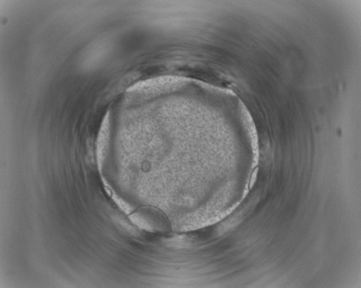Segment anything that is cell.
Returning <instances> with one entry per match:
<instances>
[{"label":"cell","mask_w":361,"mask_h":288,"mask_svg":"<svg viewBox=\"0 0 361 288\" xmlns=\"http://www.w3.org/2000/svg\"><path fill=\"white\" fill-rule=\"evenodd\" d=\"M258 168H256L254 171L253 172L252 174V176H251V179H250V183H249V188L250 189H252L253 186L256 183V179H257V173H258Z\"/></svg>","instance_id":"obj_1"}]
</instances>
